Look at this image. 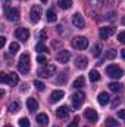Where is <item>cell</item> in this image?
<instances>
[{"label":"cell","instance_id":"6da1fadb","mask_svg":"<svg viewBox=\"0 0 125 127\" xmlns=\"http://www.w3.org/2000/svg\"><path fill=\"white\" fill-rule=\"evenodd\" d=\"M18 71H19L21 74H27V72L30 71V55H28V53H24V55L19 58Z\"/></svg>","mask_w":125,"mask_h":127},{"label":"cell","instance_id":"7a4b0ae2","mask_svg":"<svg viewBox=\"0 0 125 127\" xmlns=\"http://www.w3.org/2000/svg\"><path fill=\"white\" fill-rule=\"evenodd\" d=\"M55 72H56V66L55 65H44V66H41L38 71H37V74L41 77V78H49V77H52V75H55Z\"/></svg>","mask_w":125,"mask_h":127},{"label":"cell","instance_id":"3957f363","mask_svg":"<svg viewBox=\"0 0 125 127\" xmlns=\"http://www.w3.org/2000/svg\"><path fill=\"white\" fill-rule=\"evenodd\" d=\"M106 74L112 78H121V77H124V69L118 65H109V66H106Z\"/></svg>","mask_w":125,"mask_h":127},{"label":"cell","instance_id":"277c9868","mask_svg":"<svg viewBox=\"0 0 125 127\" xmlns=\"http://www.w3.org/2000/svg\"><path fill=\"white\" fill-rule=\"evenodd\" d=\"M4 13H6V18L12 22H16L21 18V12L18 7H7V9H4Z\"/></svg>","mask_w":125,"mask_h":127},{"label":"cell","instance_id":"5b68a950","mask_svg":"<svg viewBox=\"0 0 125 127\" xmlns=\"http://www.w3.org/2000/svg\"><path fill=\"white\" fill-rule=\"evenodd\" d=\"M72 46L78 50H84V49L88 47V40L85 37H75L72 40Z\"/></svg>","mask_w":125,"mask_h":127},{"label":"cell","instance_id":"8992f818","mask_svg":"<svg viewBox=\"0 0 125 127\" xmlns=\"http://www.w3.org/2000/svg\"><path fill=\"white\" fill-rule=\"evenodd\" d=\"M84 100H85V93L84 92H75L72 95V105H74V108H80L84 103Z\"/></svg>","mask_w":125,"mask_h":127},{"label":"cell","instance_id":"52a82bcc","mask_svg":"<svg viewBox=\"0 0 125 127\" xmlns=\"http://www.w3.org/2000/svg\"><path fill=\"white\" fill-rule=\"evenodd\" d=\"M30 16H31V21L32 22H38L40 18H41V7L38 4H34L30 10Z\"/></svg>","mask_w":125,"mask_h":127},{"label":"cell","instance_id":"ba28073f","mask_svg":"<svg viewBox=\"0 0 125 127\" xmlns=\"http://www.w3.org/2000/svg\"><path fill=\"white\" fill-rule=\"evenodd\" d=\"M15 37H16L18 40H22V41H27V40L30 38V31H28V28H24V27H21V28H18V30L15 31Z\"/></svg>","mask_w":125,"mask_h":127},{"label":"cell","instance_id":"9c48e42d","mask_svg":"<svg viewBox=\"0 0 125 127\" xmlns=\"http://www.w3.org/2000/svg\"><path fill=\"white\" fill-rule=\"evenodd\" d=\"M72 24H74L77 28H84L85 21H84V18H83L81 13H74V16H72Z\"/></svg>","mask_w":125,"mask_h":127},{"label":"cell","instance_id":"30bf717a","mask_svg":"<svg viewBox=\"0 0 125 127\" xmlns=\"http://www.w3.org/2000/svg\"><path fill=\"white\" fill-rule=\"evenodd\" d=\"M56 59L59 64H68V61L71 59V52L68 50H61L58 55H56Z\"/></svg>","mask_w":125,"mask_h":127},{"label":"cell","instance_id":"8fae6325","mask_svg":"<svg viewBox=\"0 0 125 127\" xmlns=\"http://www.w3.org/2000/svg\"><path fill=\"white\" fill-rule=\"evenodd\" d=\"M113 32H115V27H104V28H100V38H102V40H106V38H109Z\"/></svg>","mask_w":125,"mask_h":127},{"label":"cell","instance_id":"7c38bea8","mask_svg":"<svg viewBox=\"0 0 125 127\" xmlns=\"http://www.w3.org/2000/svg\"><path fill=\"white\" fill-rule=\"evenodd\" d=\"M84 115H85V118H87V120H90V121H93V123L99 120V114H97L94 109H91V108L85 109V111H84Z\"/></svg>","mask_w":125,"mask_h":127},{"label":"cell","instance_id":"4fadbf2b","mask_svg":"<svg viewBox=\"0 0 125 127\" xmlns=\"http://www.w3.org/2000/svg\"><path fill=\"white\" fill-rule=\"evenodd\" d=\"M65 93H63V90H55V92H52V95H50V102L52 103H56V102H59L61 99H62Z\"/></svg>","mask_w":125,"mask_h":127},{"label":"cell","instance_id":"5bb4252c","mask_svg":"<svg viewBox=\"0 0 125 127\" xmlns=\"http://www.w3.org/2000/svg\"><path fill=\"white\" fill-rule=\"evenodd\" d=\"M87 65H88V59H87L85 56H78V58L75 59V66L80 68V69L87 68Z\"/></svg>","mask_w":125,"mask_h":127},{"label":"cell","instance_id":"9a60e30c","mask_svg":"<svg viewBox=\"0 0 125 127\" xmlns=\"http://www.w3.org/2000/svg\"><path fill=\"white\" fill-rule=\"evenodd\" d=\"M6 83H7L9 86H16V84L19 83V77H18V74H15V72L7 74V80H6Z\"/></svg>","mask_w":125,"mask_h":127},{"label":"cell","instance_id":"2e32d148","mask_svg":"<svg viewBox=\"0 0 125 127\" xmlns=\"http://www.w3.org/2000/svg\"><path fill=\"white\" fill-rule=\"evenodd\" d=\"M56 115H58V118H66L69 115V108L68 106H59L56 109Z\"/></svg>","mask_w":125,"mask_h":127},{"label":"cell","instance_id":"e0dca14e","mask_svg":"<svg viewBox=\"0 0 125 127\" xmlns=\"http://www.w3.org/2000/svg\"><path fill=\"white\" fill-rule=\"evenodd\" d=\"M97 100H99V103H100L102 106H104V105H107V103H109L110 97H109V95H107L106 92H102V93L99 95V97H97Z\"/></svg>","mask_w":125,"mask_h":127},{"label":"cell","instance_id":"ac0fdd59","mask_svg":"<svg viewBox=\"0 0 125 127\" xmlns=\"http://www.w3.org/2000/svg\"><path fill=\"white\" fill-rule=\"evenodd\" d=\"M27 106H28V109L30 111H37L38 109V102L34 99V97H30V99H27Z\"/></svg>","mask_w":125,"mask_h":127},{"label":"cell","instance_id":"d6986e66","mask_svg":"<svg viewBox=\"0 0 125 127\" xmlns=\"http://www.w3.org/2000/svg\"><path fill=\"white\" fill-rule=\"evenodd\" d=\"M46 19H47V22H55V21L58 19L56 12H55L53 9H49V10L46 12Z\"/></svg>","mask_w":125,"mask_h":127},{"label":"cell","instance_id":"ffe728a7","mask_svg":"<svg viewBox=\"0 0 125 127\" xmlns=\"http://www.w3.org/2000/svg\"><path fill=\"white\" fill-rule=\"evenodd\" d=\"M84 84H85V78L81 75V77H78V78L72 83V87H74V89H81V87H84Z\"/></svg>","mask_w":125,"mask_h":127},{"label":"cell","instance_id":"44dd1931","mask_svg":"<svg viewBox=\"0 0 125 127\" xmlns=\"http://www.w3.org/2000/svg\"><path fill=\"white\" fill-rule=\"evenodd\" d=\"M37 123L41 124V126H46L49 123V115L47 114H38L37 115Z\"/></svg>","mask_w":125,"mask_h":127},{"label":"cell","instance_id":"7402d4cb","mask_svg":"<svg viewBox=\"0 0 125 127\" xmlns=\"http://www.w3.org/2000/svg\"><path fill=\"white\" fill-rule=\"evenodd\" d=\"M58 6L61 9H69L72 6V0H58Z\"/></svg>","mask_w":125,"mask_h":127},{"label":"cell","instance_id":"603a6c76","mask_svg":"<svg viewBox=\"0 0 125 127\" xmlns=\"http://www.w3.org/2000/svg\"><path fill=\"white\" fill-rule=\"evenodd\" d=\"M19 108H21V103H19L18 100H13V102L9 105V111H10V112H13V114H15V112H18V111H19Z\"/></svg>","mask_w":125,"mask_h":127},{"label":"cell","instance_id":"cb8c5ba5","mask_svg":"<svg viewBox=\"0 0 125 127\" xmlns=\"http://www.w3.org/2000/svg\"><path fill=\"white\" fill-rule=\"evenodd\" d=\"M100 55H102V44L97 43V44H94V47H93V56L94 58H99Z\"/></svg>","mask_w":125,"mask_h":127},{"label":"cell","instance_id":"d4e9b609","mask_svg":"<svg viewBox=\"0 0 125 127\" xmlns=\"http://www.w3.org/2000/svg\"><path fill=\"white\" fill-rule=\"evenodd\" d=\"M104 126H106V127H118V121H116L115 118L109 117V118H106V121H104Z\"/></svg>","mask_w":125,"mask_h":127},{"label":"cell","instance_id":"484cf974","mask_svg":"<svg viewBox=\"0 0 125 127\" xmlns=\"http://www.w3.org/2000/svg\"><path fill=\"white\" fill-rule=\"evenodd\" d=\"M109 89H110L112 92H121V90H122V84H121V83H110V84H109Z\"/></svg>","mask_w":125,"mask_h":127},{"label":"cell","instance_id":"4316f807","mask_svg":"<svg viewBox=\"0 0 125 127\" xmlns=\"http://www.w3.org/2000/svg\"><path fill=\"white\" fill-rule=\"evenodd\" d=\"M116 50L115 49H110V50H107L106 53H104V59H113V58H116Z\"/></svg>","mask_w":125,"mask_h":127},{"label":"cell","instance_id":"83f0119b","mask_svg":"<svg viewBox=\"0 0 125 127\" xmlns=\"http://www.w3.org/2000/svg\"><path fill=\"white\" fill-rule=\"evenodd\" d=\"M103 1H104V0H90V4L93 6L94 9H97V10H99V9L103 6Z\"/></svg>","mask_w":125,"mask_h":127},{"label":"cell","instance_id":"f1b7e54d","mask_svg":"<svg viewBox=\"0 0 125 127\" xmlns=\"http://www.w3.org/2000/svg\"><path fill=\"white\" fill-rule=\"evenodd\" d=\"M90 80H91L93 83H94V81H99V80H100V74H99L96 69L90 71Z\"/></svg>","mask_w":125,"mask_h":127},{"label":"cell","instance_id":"f546056e","mask_svg":"<svg viewBox=\"0 0 125 127\" xmlns=\"http://www.w3.org/2000/svg\"><path fill=\"white\" fill-rule=\"evenodd\" d=\"M9 50H10V53H12V55H15V53L19 50V44H18V43H15V41H13V43H10Z\"/></svg>","mask_w":125,"mask_h":127},{"label":"cell","instance_id":"4dcf8cb0","mask_svg":"<svg viewBox=\"0 0 125 127\" xmlns=\"http://www.w3.org/2000/svg\"><path fill=\"white\" fill-rule=\"evenodd\" d=\"M34 86H35V89H37V90H40V92H43V90L46 89L44 83H41L40 80H34Z\"/></svg>","mask_w":125,"mask_h":127},{"label":"cell","instance_id":"1f68e13d","mask_svg":"<svg viewBox=\"0 0 125 127\" xmlns=\"http://www.w3.org/2000/svg\"><path fill=\"white\" fill-rule=\"evenodd\" d=\"M19 126L21 127H30V120L28 118H19Z\"/></svg>","mask_w":125,"mask_h":127},{"label":"cell","instance_id":"d6a6232c","mask_svg":"<svg viewBox=\"0 0 125 127\" xmlns=\"http://www.w3.org/2000/svg\"><path fill=\"white\" fill-rule=\"evenodd\" d=\"M35 50H37V52H47V47H46L43 43H38V44L35 46Z\"/></svg>","mask_w":125,"mask_h":127},{"label":"cell","instance_id":"836d02e7","mask_svg":"<svg viewBox=\"0 0 125 127\" xmlns=\"http://www.w3.org/2000/svg\"><path fill=\"white\" fill-rule=\"evenodd\" d=\"M119 103H121V97H118V96H116V97L112 100V103H110V105H112V108H116Z\"/></svg>","mask_w":125,"mask_h":127},{"label":"cell","instance_id":"e575fe53","mask_svg":"<svg viewBox=\"0 0 125 127\" xmlns=\"http://www.w3.org/2000/svg\"><path fill=\"white\" fill-rule=\"evenodd\" d=\"M37 62H40V64L47 62V56H46V55H38V56H37Z\"/></svg>","mask_w":125,"mask_h":127},{"label":"cell","instance_id":"d590c367","mask_svg":"<svg viewBox=\"0 0 125 127\" xmlns=\"http://www.w3.org/2000/svg\"><path fill=\"white\" fill-rule=\"evenodd\" d=\"M118 40H119L121 43H125V31H121L118 34Z\"/></svg>","mask_w":125,"mask_h":127},{"label":"cell","instance_id":"8d00e7d4","mask_svg":"<svg viewBox=\"0 0 125 127\" xmlns=\"http://www.w3.org/2000/svg\"><path fill=\"white\" fill-rule=\"evenodd\" d=\"M61 75H62V77H58V83H61V84H62V83L66 81V72H63V74H61Z\"/></svg>","mask_w":125,"mask_h":127},{"label":"cell","instance_id":"74e56055","mask_svg":"<svg viewBox=\"0 0 125 127\" xmlns=\"http://www.w3.org/2000/svg\"><path fill=\"white\" fill-rule=\"evenodd\" d=\"M6 80H7V74H6V72H1V74H0V81H1V83H6Z\"/></svg>","mask_w":125,"mask_h":127},{"label":"cell","instance_id":"f35d334b","mask_svg":"<svg viewBox=\"0 0 125 127\" xmlns=\"http://www.w3.org/2000/svg\"><path fill=\"white\" fill-rule=\"evenodd\" d=\"M118 117L122 118V120H125V109H119V111H118Z\"/></svg>","mask_w":125,"mask_h":127},{"label":"cell","instance_id":"ab89813d","mask_svg":"<svg viewBox=\"0 0 125 127\" xmlns=\"http://www.w3.org/2000/svg\"><path fill=\"white\" fill-rule=\"evenodd\" d=\"M46 37H47V31H46V30L40 31V38H41V40H46Z\"/></svg>","mask_w":125,"mask_h":127},{"label":"cell","instance_id":"60d3db41","mask_svg":"<svg viewBox=\"0 0 125 127\" xmlns=\"http://www.w3.org/2000/svg\"><path fill=\"white\" fill-rule=\"evenodd\" d=\"M68 127H78V118H75L71 124H68Z\"/></svg>","mask_w":125,"mask_h":127},{"label":"cell","instance_id":"b9f144b4","mask_svg":"<svg viewBox=\"0 0 125 127\" xmlns=\"http://www.w3.org/2000/svg\"><path fill=\"white\" fill-rule=\"evenodd\" d=\"M4 44H6V38L1 35V37H0V47H4Z\"/></svg>","mask_w":125,"mask_h":127},{"label":"cell","instance_id":"7bdbcfd3","mask_svg":"<svg viewBox=\"0 0 125 127\" xmlns=\"http://www.w3.org/2000/svg\"><path fill=\"white\" fill-rule=\"evenodd\" d=\"M27 90H28V86H27V84L24 83V84L21 86V92H27Z\"/></svg>","mask_w":125,"mask_h":127},{"label":"cell","instance_id":"ee69618b","mask_svg":"<svg viewBox=\"0 0 125 127\" xmlns=\"http://www.w3.org/2000/svg\"><path fill=\"white\" fill-rule=\"evenodd\" d=\"M121 56L125 59V49H122V50H121Z\"/></svg>","mask_w":125,"mask_h":127},{"label":"cell","instance_id":"f6af8a7d","mask_svg":"<svg viewBox=\"0 0 125 127\" xmlns=\"http://www.w3.org/2000/svg\"><path fill=\"white\" fill-rule=\"evenodd\" d=\"M41 1H43V3H46V1H47V0H41Z\"/></svg>","mask_w":125,"mask_h":127},{"label":"cell","instance_id":"bcb514c9","mask_svg":"<svg viewBox=\"0 0 125 127\" xmlns=\"http://www.w3.org/2000/svg\"><path fill=\"white\" fill-rule=\"evenodd\" d=\"M6 127H10V126H6Z\"/></svg>","mask_w":125,"mask_h":127}]
</instances>
